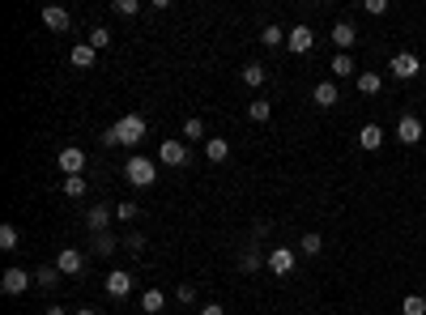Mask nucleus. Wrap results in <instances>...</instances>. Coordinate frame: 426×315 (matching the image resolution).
I'll use <instances>...</instances> for the list:
<instances>
[{"mask_svg": "<svg viewBox=\"0 0 426 315\" xmlns=\"http://www.w3.org/2000/svg\"><path fill=\"white\" fill-rule=\"evenodd\" d=\"M94 252H98V256H111V252H115V238H111V234H94Z\"/></svg>", "mask_w": 426, "mask_h": 315, "instance_id": "7c9ffc66", "label": "nucleus"}, {"mask_svg": "<svg viewBox=\"0 0 426 315\" xmlns=\"http://www.w3.org/2000/svg\"><path fill=\"white\" fill-rule=\"evenodd\" d=\"M400 315H426V298L422 294H405L400 298Z\"/></svg>", "mask_w": 426, "mask_h": 315, "instance_id": "4be33fe9", "label": "nucleus"}, {"mask_svg": "<svg viewBox=\"0 0 426 315\" xmlns=\"http://www.w3.org/2000/svg\"><path fill=\"white\" fill-rule=\"evenodd\" d=\"M396 141L400 145H418L422 141V119L418 115H400L396 119Z\"/></svg>", "mask_w": 426, "mask_h": 315, "instance_id": "0eeeda50", "label": "nucleus"}, {"mask_svg": "<svg viewBox=\"0 0 426 315\" xmlns=\"http://www.w3.org/2000/svg\"><path fill=\"white\" fill-rule=\"evenodd\" d=\"M60 277H64V273H60V269H56V264H47V269H35V281H39V285H43V289H52V285H56V281H60Z\"/></svg>", "mask_w": 426, "mask_h": 315, "instance_id": "5701e85b", "label": "nucleus"}, {"mask_svg": "<svg viewBox=\"0 0 426 315\" xmlns=\"http://www.w3.org/2000/svg\"><path fill=\"white\" fill-rule=\"evenodd\" d=\"M388 72H392L396 81H414L418 72H422V64H418V56H414V52H396V56L388 60Z\"/></svg>", "mask_w": 426, "mask_h": 315, "instance_id": "7ed1b4c3", "label": "nucleus"}, {"mask_svg": "<svg viewBox=\"0 0 426 315\" xmlns=\"http://www.w3.org/2000/svg\"><path fill=\"white\" fill-rule=\"evenodd\" d=\"M260 39H264V47H278V43H286V30L282 26H264Z\"/></svg>", "mask_w": 426, "mask_h": 315, "instance_id": "c85d7f7f", "label": "nucleus"}, {"mask_svg": "<svg viewBox=\"0 0 426 315\" xmlns=\"http://www.w3.org/2000/svg\"><path fill=\"white\" fill-rule=\"evenodd\" d=\"M264 77H269V68H264V64H256V60H252V64H243V81L252 85V90H260V85H264Z\"/></svg>", "mask_w": 426, "mask_h": 315, "instance_id": "6ab92c4d", "label": "nucleus"}, {"mask_svg": "<svg viewBox=\"0 0 426 315\" xmlns=\"http://www.w3.org/2000/svg\"><path fill=\"white\" fill-rule=\"evenodd\" d=\"M175 298H180V303H196V289H192V285H180V289H175Z\"/></svg>", "mask_w": 426, "mask_h": 315, "instance_id": "e433bc0d", "label": "nucleus"}, {"mask_svg": "<svg viewBox=\"0 0 426 315\" xmlns=\"http://www.w3.org/2000/svg\"><path fill=\"white\" fill-rule=\"evenodd\" d=\"M60 171L72 179V175H81L86 171V154L77 150V145H68V150H60Z\"/></svg>", "mask_w": 426, "mask_h": 315, "instance_id": "9b49d317", "label": "nucleus"}, {"mask_svg": "<svg viewBox=\"0 0 426 315\" xmlns=\"http://www.w3.org/2000/svg\"><path fill=\"white\" fill-rule=\"evenodd\" d=\"M141 136H145V119L141 115H124V119H115V124L103 132L107 145H141Z\"/></svg>", "mask_w": 426, "mask_h": 315, "instance_id": "f257e3e1", "label": "nucleus"}, {"mask_svg": "<svg viewBox=\"0 0 426 315\" xmlns=\"http://www.w3.org/2000/svg\"><path fill=\"white\" fill-rule=\"evenodd\" d=\"M72 68H94V47L90 43H81V47H72Z\"/></svg>", "mask_w": 426, "mask_h": 315, "instance_id": "aec40b11", "label": "nucleus"}, {"mask_svg": "<svg viewBox=\"0 0 426 315\" xmlns=\"http://www.w3.org/2000/svg\"><path fill=\"white\" fill-rule=\"evenodd\" d=\"M166 307V298H162V289H145L141 294V311H149V315H158Z\"/></svg>", "mask_w": 426, "mask_h": 315, "instance_id": "412c9836", "label": "nucleus"}, {"mask_svg": "<svg viewBox=\"0 0 426 315\" xmlns=\"http://www.w3.org/2000/svg\"><path fill=\"white\" fill-rule=\"evenodd\" d=\"M311 99H316V107H337V103H341V94H337V85H333V81H320V85L311 90Z\"/></svg>", "mask_w": 426, "mask_h": 315, "instance_id": "ddd939ff", "label": "nucleus"}, {"mask_svg": "<svg viewBox=\"0 0 426 315\" xmlns=\"http://www.w3.org/2000/svg\"><path fill=\"white\" fill-rule=\"evenodd\" d=\"M205 158H209V162H226V158H231V141H226V136H213V141L205 145Z\"/></svg>", "mask_w": 426, "mask_h": 315, "instance_id": "a211bd4d", "label": "nucleus"}, {"mask_svg": "<svg viewBox=\"0 0 426 315\" xmlns=\"http://www.w3.org/2000/svg\"><path fill=\"white\" fill-rule=\"evenodd\" d=\"M320 247H324L320 234H303V238H298V252H303V256H320Z\"/></svg>", "mask_w": 426, "mask_h": 315, "instance_id": "393cba45", "label": "nucleus"}, {"mask_svg": "<svg viewBox=\"0 0 426 315\" xmlns=\"http://www.w3.org/2000/svg\"><path fill=\"white\" fill-rule=\"evenodd\" d=\"M184 136H192V141H196V136H205V124H200V119L192 115V119H188V124H184Z\"/></svg>", "mask_w": 426, "mask_h": 315, "instance_id": "72a5a7b5", "label": "nucleus"}, {"mask_svg": "<svg viewBox=\"0 0 426 315\" xmlns=\"http://www.w3.org/2000/svg\"><path fill=\"white\" fill-rule=\"evenodd\" d=\"M141 5H137V0H115V5H111V13H119V17H133Z\"/></svg>", "mask_w": 426, "mask_h": 315, "instance_id": "2f4dec72", "label": "nucleus"}, {"mask_svg": "<svg viewBox=\"0 0 426 315\" xmlns=\"http://www.w3.org/2000/svg\"><path fill=\"white\" fill-rule=\"evenodd\" d=\"M107 43H111V30H103V26H94V30H90V47H94V52H103Z\"/></svg>", "mask_w": 426, "mask_h": 315, "instance_id": "c756f323", "label": "nucleus"}, {"mask_svg": "<svg viewBox=\"0 0 426 315\" xmlns=\"http://www.w3.org/2000/svg\"><path fill=\"white\" fill-rule=\"evenodd\" d=\"M133 285H137V277H133L128 269H111V273H107V294H111V298H128Z\"/></svg>", "mask_w": 426, "mask_h": 315, "instance_id": "20e7f679", "label": "nucleus"}, {"mask_svg": "<svg viewBox=\"0 0 426 315\" xmlns=\"http://www.w3.org/2000/svg\"><path fill=\"white\" fill-rule=\"evenodd\" d=\"M247 115H252V119H256V124H264V119L273 115V103H264V99H256L252 107H247Z\"/></svg>", "mask_w": 426, "mask_h": 315, "instance_id": "bb28decb", "label": "nucleus"}, {"mask_svg": "<svg viewBox=\"0 0 426 315\" xmlns=\"http://www.w3.org/2000/svg\"><path fill=\"white\" fill-rule=\"evenodd\" d=\"M200 315H226V307H217V303H209V307H200Z\"/></svg>", "mask_w": 426, "mask_h": 315, "instance_id": "4c0bfd02", "label": "nucleus"}, {"mask_svg": "<svg viewBox=\"0 0 426 315\" xmlns=\"http://www.w3.org/2000/svg\"><path fill=\"white\" fill-rule=\"evenodd\" d=\"M333 77H354V60H349L345 52L333 56Z\"/></svg>", "mask_w": 426, "mask_h": 315, "instance_id": "b1692460", "label": "nucleus"}, {"mask_svg": "<svg viewBox=\"0 0 426 315\" xmlns=\"http://www.w3.org/2000/svg\"><path fill=\"white\" fill-rule=\"evenodd\" d=\"M311 43H316L311 26H294V30H286V47H290L294 56H307V52H311Z\"/></svg>", "mask_w": 426, "mask_h": 315, "instance_id": "1a4fd4ad", "label": "nucleus"}, {"mask_svg": "<svg viewBox=\"0 0 426 315\" xmlns=\"http://www.w3.org/2000/svg\"><path fill=\"white\" fill-rule=\"evenodd\" d=\"M17 243H21V238H17V226H9V222H5V226H0V247L13 252Z\"/></svg>", "mask_w": 426, "mask_h": 315, "instance_id": "a878e982", "label": "nucleus"}, {"mask_svg": "<svg viewBox=\"0 0 426 315\" xmlns=\"http://www.w3.org/2000/svg\"><path fill=\"white\" fill-rule=\"evenodd\" d=\"M56 269H60L64 277H77V273L86 269V256H81L77 247H64V252L56 256Z\"/></svg>", "mask_w": 426, "mask_h": 315, "instance_id": "9d476101", "label": "nucleus"}, {"mask_svg": "<svg viewBox=\"0 0 426 315\" xmlns=\"http://www.w3.org/2000/svg\"><path fill=\"white\" fill-rule=\"evenodd\" d=\"M43 26L56 30V34H64V30H68V13H64L60 5H47V9H43Z\"/></svg>", "mask_w": 426, "mask_h": 315, "instance_id": "f8f14e48", "label": "nucleus"}, {"mask_svg": "<svg viewBox=\"0 0 426 315\" xmlns=\"http://www.w3.org/2000/svg\"><path fill=\"white\" fill-rule=\"evenodd\" d=\"M111 217H115V209H107V205H94L86 222H90V230H94V234H107V222H111Z\"/></svg>", "mask_w": 426, "mask_h": 315, "instance_id": "4468645a", "label": "nucleus"}, {"mask_svg": "<svg viewBox=\"0 0 426 315\" xmlns=\"http://www.w3.org/2000/svg\"><path fill=\"white\" fill-rule=\"evenodd\" d=\"M30 281H35V277H30L26 269H5V277H0V289L17 298V294H26V289H30Z\"/></svg>", "mask_w": 426, "mask_h": 315, "instance_id": "423d86ee", "label": "nucleus"}, {"mask_svg": "<svg viewBox=\"0 0 426 315\" xmlns=\"http://www.w3.org/2000/svg\"><path fill=\"white\" fill-rule=\"evenodd\" d=\"M354 39H358V30L349 26V21H337V26H333V43L341 47V52H349V47H354Z\"/></svg>", "mask_w": 426, "mask_h": 315, "instance_id": "f3484780", "label": "nucleus"}, {"mask_svg": "<svg viewBox=\"0 0 426 315\" xmlns=\"http://www.w3.org/2000/svg\"><path fill=\"white\" fill-rule=\"evenodd\" d=\"M124 179H128L133 187H154V179H158V162L137 154V158L124 162Z\"/></svg>", "mask_w": 426, "mask_h": 315, "instance_id": "f03ea898", "label": "nucleus"}, {"mask_svg": "<svg viewBox=\"0 0 426 315\" xmlns=\"http://www.w3.org/2000/svg\"><path fill=\"white\" fill-rule=\"evenodd\" d=\"M239 269H243V273H256V269H260V256H256V252H243Z\"/></svg>", "mask_w": 426, "mask_h": 315, "instance_id": "473e14b6", "label": "nucleus"}, {"mask_svg": "<svg viewBox=\"0 0 426 315\" xmlns=\"http://www.w3.org/2000/svg\"><path fill=\"white\" fill-rule=\"evenodd\" d=\"M362 9H367L371 17H384V13H388V0H367V5H362Z\"/></svg>", "mask_w": 426, "mask_h": 315, "instance_id": "f704fd0d", "label": "nucleus"}, {"mask_svg": "<svg viewBox=\"0 0 426 315\" xmlns=\"http://www.w3.org/2000/svg\"><path fill=\"white\" fill-rule=\"evenodd\" d=\"M354 85H358V94H367V99H371V94H380V90H384V77H380V72H358Z\"/></svg>", "mask_w": 426, "mask_h": 315, "instance_id": "2eb2a0df", "label": "nucleus"}, {"mask_svg": "<svg viewBox=\"0 0 426 315\" xmlns=\"http://www.w3.org/2000/svg\"><path fill=\"white\" fill-rule=\"evenodd\" d=\"M77 315H98V311H94V307H81V311H77Z\"/></svg>", "mask_w": 426, "mask_h": 315, "instance_id": "ea45409f", "label": "nucleus"}, {"mask_svg": "<svg viewBox=\"0 0 426 315\" xmlns=\"http://www.w3.org/2000/svg\"><path fill=\"white\" fill-rule=\"evenodd\" d=\"M115 217H119V222H133V217H137V205H128V201L115 205Z\"/></svg>", "mask_w": 426, "mask_h": 315, "instance_id": "c9c22d12", "label": "nucleus"}, {"mask_svg": "<svg viewBox=\"0 0 426 315\" xmlns=\"http://www.w3.org/2000/svg\"><path fill=\"white\" fill-rule=\"evenodd\" d=\"M43 315H64V307H47V311H43Z\"/></svg>", "mask_w": 426, "mask_h": 315, "instance_id": "58836bf2", "label": "nucleus"}, {"mask_svg": "<svg viewBox=\"0 0 426 315\" xmlns=\"http://www.w3.org/2000/svg\"><path fill=\"white\" fill-rule=\"evenodd\" d=\"M158 162H162V166H188V162H192V154H188V145H184V141H162Z\"/></svg>", "mask_w": 426, "mask_h": 315, "instance_id": "39448f33", "label": "nucleus"}, {"mask_svg": "<svg viewBox=\"0 0 426 315\" xmlns=\"http://www.w3.org/2000/svg\"><path fill=\"white\" fill-rule=\"evenodd\" d=\"M64 196H72V201H77V196H86V179H81V175L64 179Z\"/></svg>", "mask_w": 426, "mask_h": 315, "instance_id": "cd10ccee", "label": "nucleus"}, {"mask_svg": "<svg viewBox=\"0 0 426 315\" xmlns=\"http://www.w3.org/2000/svg\"><path fill=\"white\" fill-rule=\"evenodd\" d=\"M269 273L273 277H290L294 273V252L290 247H273L269 252Z\"/></svg>", "mask_w": 426, "mask_h": 315, "instance_id": "6e6552de", "label": "nucleus"}, {"mask_svg": "<svg viewBox=\"0 0 426 315\" xmlns=\"http://www.w3.org/2000/svg\"><path fill=\"white\" fill-rule=\"evenodd\" d=\"M358 145H362V150H380V145H384V128L380 124H362Z\"/></svg>", "mask_w": 426, "mask_h": 315, "instance_id": "dca6fc26", "label": "nucleus"}]
</instances>
